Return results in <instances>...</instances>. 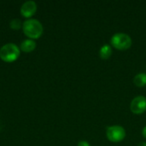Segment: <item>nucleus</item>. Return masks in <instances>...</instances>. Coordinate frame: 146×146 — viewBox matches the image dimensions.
<instances>
[{
	"instance_id": "obj_1",
	"label": "nucleus",
	"mask_w": 146,
	"mask_h": 146,
	"mask_svg": "<svg viewBox=\"0 0 146 146\" xmlns=\"http://www.w3.org/2000/svg\"><path fill=\"white\" fill-rule=\"evenodd\" d=\"M22 29L24 34L30 39H36L41 37L43 34V26L36 19H29L23 22Z\"/></svg>"
},
{
	"instance_id": "obj_2",
	"label": "nucleus",
	"mask_w": 146,
	"mask_h": 146,
	"mask_svg": "<svg viewBox=\"0 0 146 146\" xmlns=\"http://www.w3.org/2000/svg\"><path fill=\"white\" fill-rule=\"evenodd\" d=\"M21 54L20 48L12 43L3 45L0 49V58L5 62H13L16 61Z\"/></svg>"
},
{
	"instance_id": "obj_3",
	"label": "nucleus",
	"mask_w": 146,
	"mask_h": 146,
	"mask_svg": "<svg viewBox=\"0 0 146 146\" xmlns=\"http://www.w3.org/2000/svg\"><path fill=\"white\" fill-rule=\"evenodd\" d=\"M110 44L112 47L116 50H127L132 46L133 40L128 34L124 33H117L111 37Z\"/></svg>"
},
{
	"instance_id": "obj_4",
	"label": "nucleus",
	"mask_w": 146,
	"mask_h": 146,
	"mask_svg": "<svg viewBox=\"0 0 146 146\" xmlns=\"http://www.w3.org/2000/svg\"><path fill=\"white\" fill-rule=\"evenodd\" d=\"M106 137L112 143L121 142L126 138V130L121 126H110L106 128Z\"/></svg>"
},
{
	"instance_id": "obj_5",
	"label": "nucleus",
	"mask_w": 146,
	"mask_h": 146,
	"mask_svg": "<svg viewBox=\"0 0 146 146\" xmlns=\"http://www.w3.org/2000/svg\"><path fill=\"white\" fill-rule=\"evenodd\" d=\"M131 111L135 115H141L146 111V98L144 96L135 97L130 104Z\"/></svg>"
},
{
	"instance_id": "obj_6",
	"label": "nucleus",
	"mask_w": 146,
	"mask_h": 146,
	"mask_svg": "<svg viewBox=\"0 0 146 146\" xmlns=\"http://www.w3.org/2000/svg\"><path fill=\"white\" fill-rule=\"evenodd\" d=\"M37 11V4L34 1H27L21 7V14L26 18L32 17Z\"/></svg>"
},
{
	"instance_id": "obj_7",
	"label": "nucleus",
	"mask_w": 146,
	"mask_h": 146,
	"mask_svg": "<svg viewBox=\"0 0 146 146\" xmlns=\"http://www.w3.org/2000/svg\"><path fill=\"white\" fill-rule=\"evenodd\" d=\"M36 48V43L33 39H25L21 42L20 45V50L23 52H32Z\"/></svg>"
},
{
	"instance_id": "obj_8",
	"label": "nucleus",
	"mask_w": 146,
	"mask_h": 146,
	"mask_svg": "<svg viewBox=\"0 0 146 146\" xmlns=\"http://www.w3.org/2000/svg\"><path fill=\"white\" fill-rule=\"evenodd\" d=\"M112 53H113L112 47L110 44H104L99 50V56L103 60L109 59L112 56Z\"/></svg>"
},
{
	"instance_id": "obj_9",
	"label": "nucleus",
	"mask_w": 146,
	"mask_h": 146,
	"mask_svg": "<svg viewBox=\"0 0 146 146\" xmlns=\"http://www.w3.org/2000/svg\"><path fill=\"white\" fill-rule=\"evenodd\" d=\"M133 83L138 87H144L146 86V74L139 73L133 78Z\"/></svg>"
},
{
	"instance_id": "obj_10",
	"label": "nucleus",
	"mask_w": 146,
	"mask_h": 146,
	"mask_svg": "<svg viewBox=\"0 0 146 146\" xmlns=\"http://www.w3.org/2000/svg\"><path fill=\"white\" fill-rule=\"evenodd\" d=\"M9 26H10V28L14 30H19L21 27V22L19 19H14L10 21Z\"/></svg>"
},
{
	"instance_id": "obj_11",
	"label": "nucleus",
	"mask_w": 146,
	"mask_h": 146,
	"mask_svg": "<svg viewBox=\"0 0 146 146\" xmlns=\"http://www.w3.org/2000/svg\"><path fill=\"white\" fill-rule=\"evenodd\" d=\"M77 146H91V145L89 144V142H87L86 140H81L78 143Z\"/></svg>"
},
{
	"instance_id": "obj_12",
	"label": "nucleus",
	"mask_w": 146,
	"mask_h": 146,
	"mask_svg": "<svg viewBox=\"0 0 146 146\" xmlns=\"http://www.w3.org/2000/svg\"><path fill=\"white\" fill-rule=\"evenodd\" d=\"M142 135H143V137L146 139V126L143 128V130H142Z\"/></svg>"
},
{
	"instance_id": "obj_13",
	"label": "nucleus",
	"mask_w": 146,
	"mask_h": 146,
	"mask_svg": "<svg viewBox=\"0 0 146 146\" xmlns=\"http://www.w3.org/2000/svg\"><path fill=\"white\" fill-rule=\"evenodd\" d=\"M138 146H146V142H141L140 144H139Z\"/></svg>"
}]
</instances>
